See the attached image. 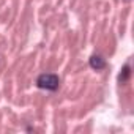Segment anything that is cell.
I'll list each match as a JSON object with an SVG mask.
<instances>
[{"label": "cell", "instance_id": "3", "mask_svg": "<svg viewBox=\"0 0 134 134\" xmlns=\"http://www.w3.org/2000/svg\"><path fill=\"white\" fill-rule=\"evenodd\" d=\"M129 70H131V68H129V65H125V66H123V70H121V73H120V76H118V81H120L121 84L128 81V77H129V74H131Z\"/></svg>", "mask_w": 134, "mask_h": 134}, {"label": "cell", "instance_id": "1", "mask_svg": "<svg viewBox=\"0 0 134 134\" xmlns=\"http://www.w3.org/2000/svg\"><path fill=\"white\" fill-rule=\"evenodd\" d=\"M36 85L40 88H44V90H51V92H55L58 87H60V79L57 74H52V73H43L36 77Z\"/></svg>", "mask_w": 134, "mask_h": 134}, {"label": "cell", "instance_id": "2", "mask_svg": "<svg viewBox=\"0 0 134 134\" xmlns=\"http://www.w3.org/2000/svg\"><path fill=\"white\" fill-rule=\"evenodd\" d=\"M88 63H90V68L95 70V71H101V70L106 68V60L101 55H92Z\"/></svg>", "mask_w": 134, "mask_h": 134}]
</instances>
